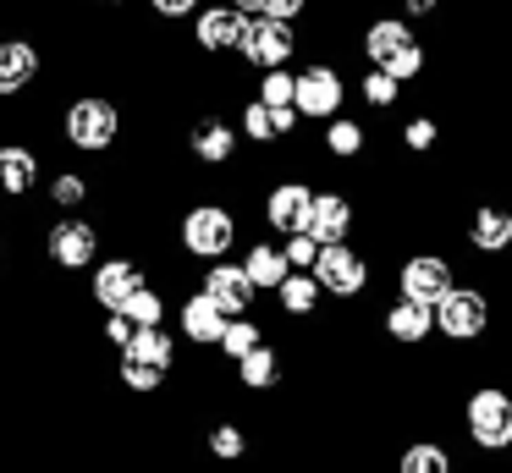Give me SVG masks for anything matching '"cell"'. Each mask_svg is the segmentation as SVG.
<instances>
[{
	"label": "cell",
	"mask_w": 512,
	"mask_h": 473,
	"mask_svg": "<svg viewBox=\"0 0 512 473\" xmlns=\"http://www.w3.org/2000/svg\"><path fill=\"white\" fill-rule=\"evenodd\" d=\"M12 259V237H6V226H0V264Z\"/></svg>",
	"instance_id": "41"
},
{
	"label": "cell",
	"mask_w": 512,
	"mask_h": 473,
	"mask_svg": "<svg viewBox=\"0 0 512 473\" xmlns=\"http://www.w3.org/2000/svg\"><path fill=\"white\" fill-rule=\"evenodd\" d=\"M314 281H320V292L331 297V303H358V297H369V286H375V259H369L358 242H336V248H320V259H314Z\"/></svg>",
	"instance_id": "7"
},
{
	"label": "cell",
	"mask_w": 512,
	"mask_h": 473,
	"mask_svg": "<svg viewBox=\"0 0 512 473\" xmlns=\"http://www.w3.org/2000/svg\"><path fill=\"white\" fill-rule=\"evenodd\" d=\"M457 281H463V275H457V259L441 248H413V253H402V264H397V297L402 303H419V308H435Z\"/></svg>",
	"instance_id": "8"
},
{
	"label": "cell",
	"mask_w": 512,
	"mask_h": 473,
	"mask_svg": "<svg viewBox=\"0 0 512 473\" xmlns=\"http://www.w3.org/2000/svg\"><path fill=\"white\" fill-rule=\"evenodd\" d=\"M507 209H512V204H507Z\"/></svg>",
	"instance_id": "43"
},
{
	"label": "cell",
	"mask_w": 512,
	"mask_h": 473,
	"mask_svg": "<svg viewBox=\"0 0 512 473\" xmlns=\"http://www.w3.org/2000/svg\"><path fill=\"white\" fill-rule=\"evenodd\" d=\"M100 248H105V231L94 215H56L39 231V253H45V264L61 275L94 270V264H100Z\"/></svg>",
	"instance_id": "6"
},
{
	"label": "cell",
	"mask_w": 512,
	"mask_h": 473,
	"mask_svg": "<svg viewBox=\"0 0 512 473\" xmlns=\"http://www.w3.org/2000/svg\"><path fill=\"white\" fill-rule=\"evenodd\" d=\"M507 457H512V446H507Z\"/></svg>",
	"instance_id": "42"
},
{
	"label": "cell",
	"mask_w": 512,
	"mask_h": 473,
	"mask_svg": "<svg viewBox=\"0 0 512 473\" xmlns=\"http://www.w3.org/2000/svg\"><path fill=\"white\" fill-rule=\"evenodd\" d=\"M358 50H364V66H375V72H386L391 83H419L424 72H430V44L419 39V28L413 22H402L397 11H380V17L364 22V33H358Z\"/></svg>",
	"instance_id": "1"
},
{
	"label": "cell",
	"mask_w": 512,
	"mask_h": 473,
	"mask_svg": "<svg viewBox=\"0 0 512 473\" xmlns=\"http://www.w3.org/2000/svg\"><path fill=\"white\" fill-rule=\"evenodd\" d=\"M61 143H67L78 160H105V154H116V143H122V105H116L111 94H94V88L72 94L67 105H61Z\"/></svg>",
	"instance_id": "2"
},
{
	"label": "cell",
	"mask_w": 512,
	"mask_h": 473,
	"mask_svg": "<svg viewBox=\"0 0 512 473\" xmlns=\"http://www.w3.org/2000/svg\"><path fill=\"white\" fill-rule=\"evenodd\" d=\"M243 11H232L226 0H204L199 17L188 22L193 33V50L210 55V61H221V55H237V39H243Z\"/></svg>",
	"instance_id": "17"
},
{
	"label": "cell",
	"mask_w": 512,
	"mask_h": 473,
	"mask_svg": "<svg viewBox=\"0 0 512 473\" xmlns=\"http://www.w3.org/2000/svg\"><path fill=\"white\" fill-rule=\"evenodd\" d=\"M138 286H149V270L133 253H111V259L100 253V264L89 270V303L100 308V314H122Z\"/></svg>",
	"instance_id": "12"
},
{
	"label": "cell",
	"mask_w": 512,
	"mask_h": 473,
	"mask_svg": "<svg viewBox=\"0 0 512 473\" xmlns=\"http://www.w3.org/2000/svg\"><path fill=\"white\" fill-rule=\"evenodd\" d=\"M303 11H309V0H265V6H259V17H276V22H298Z\"/></svg>",
	"instance_id": "39"
},
{
	"label": "cell",
	"mask_w": 512,
	"mask_h": 473,
	"mask_svg": "<svg viewBox=\"0 0 512 473\" xmlns=\"http://www.w3.org/2000/svg\"><path fill=\"white\" fill-rule=\"evenodd\" d=\"M254 99L270 110H292V66H281V72H259L254 77Z\"/></svg>",
	"instance_id": "34"
},
{
	"label": "cell",
	"mask_w": 512,
	"mask_h": 473,
	"mask_svg": "<svg viewBox=\"0 0 512 473\" xmlns=\"http://www.w3.org/2000/svg\"><path fill=\"white\" fill-rule=\"evenodd\" d=\"M232 127H237V138H243V143L270 149V143H287L292 132L303 127V121H298V110H270V105H259V99L248 94L243 105H237V121H232Z\"/></svg>",
	"instance_id": "21"
},
{
	"label": "cell",
	"mask_w": 512,
	"mask_h": 473,
	"mask_svg": "<svg viewBox=\"0 0 512 473\" xmlns=\"http://www.w3.org/2000/svg\"><path fill=\"white\" fill-rule=\"evenodd\" d=\"M166 314H171V297L160 292L155 281L138 286V292L127 297V308H122V319H127L133 330H160V325H166Z\"/></svg>",
	"instance_id": "32"
},
{
	"label": "cell",
	"mask_w": 512,
	"mask_h": 473,
	"mask_svg": "<svg viewBox=\"0 0 512 473\" xmlns=\"http://www.w3.org/2000/svg\"><path fill=\"white\" fill-rule=\"evenodd\" d=\"M463 435L479 457H507L512 446V385L479 380L474 391L463 396Z\"/></svg>",
	"instance_id": "5"
},
{
	"label": "cell",
	"mask_w": 512,
	"mask_h": 473,
	"mask_svg": "<svg viewBox=\"0 0 512 473\" xmlns=\"http://www.w3.org/2000/svg\"><path fill=\"white\" fill-rule=\"evenodd\" d=\"M353 94L364 110H375V116H391V110L402 105V83H391L386 72H375V66H364V72L353 77Z\"/></svg>",
	"instance_id": "31"
},
{
	"label": "cell",
	"mask_w": 512,
	"mask_h": 473,
	"mask_svg": "<svg viewBox=\"0 0 512 473\" xmlns=\"http://www.w3.org/2000/svg\"><path fill=\"white\" fill-rule=\"evenodd\" d=\"M490 330H496V292L490 286L457 281L435 303V336L446 347H479V341H490Z\"/></svg>",
	"instance_id": "4"
},
{
	"label": "cell",
	"mask_w": 512,
	"mask_h": 473,
	"mask_svg": "<svg viewBox=\"0 0 512 473\" xmlns=\"http://www.w3.org/2000/svg\"><path fill=\"white\" fill-rule=\"evenodd\" d=\"M89 6H100V11H111V17H116V11L127 6V0H89Z\"/></svg>",
	"instance_id": "40"
},
{
	"label": "cell",
	"mask_w": 512,
	"mask_h": 473,
	"mask_svg": "<svg viewBox=\"0 0 512 473\" xmlns=\"http://www.w3.org/2000/svg\"><path fill=\"white\" fill-rule=\"evenodd\" d=\"M292 55H298V22H276V17H248V22H243L237 61H243L254 77L292 66Z\"/></svg>",
	"instance_id": "10"
},
{
	"label": "cell",
	"mask_w": 512,
	"mask_h": 473,
	"mask_svg": "<svg viewBox=\"0 0 512 473\" xmlns=\"http://www.w3.org/2000/svg\"><path fill=\"white\" fill-rule=\"evenodd\" d=\"M182 143H188V154H193L199 165H210V171H226V165H237V149H243L237 127H232L226 116H215V110L193 116L188 132H182Z\"/></svg>",
	"instance_id": "16"
},
{
	"label": "cell",
	"mask_w": 512,
	"mask_h": 473,
	"mask_svg": "<svg viewBox=\"0 0 512 473\" xmlns=\"http://www.w3.org/2000/svg\"><path fill=\"white\" fill-rule=\"evenodd\" d=\"M441 116H435V110H408V116H402V127H397V143L402 149L413 154V160H430L435 149H441Z\"/></svg>",
	"instance_id": "30"
},
{
	"label": "cell",
	"mask_w": 512,
	"mask_h": 473,
	"mask_svg": "<svg viewBox=\"0 0 512 473\" xmlns=\"http://www.w3.org/2000/svg\"><path fill=\"white\" fill-rule=\"evenodd\" d=\"M270 297H276V314L281 319H314L325 308V292H320V281H314L309 270H292Z\"/></svg>",
	"instance_id": "27"
},
{
	"label": "cell",
	"mask_w": 512,
	"mask_h": 473,
	"mask_svg": "<svg viewBox=\"0 0 512 473\" xmlns=\"http://www.w3.org/2000/svg\"><path fill=\"white\" fill-rule=\"evenodd\" d=\"M397 473H457V451L441 435H413L397 446Z\"/></svg>",
	"instance_id": "26"
},
{
	"label": "cell",
	"mask_w": 512,
	"mask_h": 473,
	"mask_svg": "<svg viewBox=\"0 0 512 473\" xmlns=\"http://www.w3.org/2000/svg\"><path fill=\"white\" fill-rule=\"evenodd\" d=\"M226 330V314L210 303V297L193 286V292L177 297V341L182 347H199V352H215V341H221Z\"/></svg>",
	"instance_id": "20"
},
{
	"label": "cell",
	"mask_w": 512,
	"mask_h": 473,
	"mask_svg": "<svg viewBox=\"0 0 512 473\" xmlns=\"http://www.w3.org/2000/svg\"><path fill=\"white\" fill-rule=\"evenodd\" d=\"M100 341H105L111 352H122L127 341H133V325H127L122 314H105V319H100Z\"/></svg>",
	"instance_id": "38"
},
{
	"label": "cell",
	"mask_w": 512,
	"mask_h": 473,
	"mask_svg": "<svg viewBox=\"0 0 512 473\" xmlns=\"http://www.w3.org/2000/svg\"><path fill=\"white\" fill-rule=\"evenodd\" d=\"M144 6H149V17H155V22H193L204 0H144Z\"/></svg>",
	"instance_id": "35"
},
{
	"label": "cell",
	"mask_w": 512,
	"mask_h": 473,
	"mask_svg": "<svg viewBox=\"0 0 512 473\" xmlns=\"http://www.w3.org/2000/svg\"><path fill=\"white\" fill-rule=\"evenodd\" d=\"M243 275H248V286H254V292H276L281 281H287L292 275V264H287V253H281V242H270V237H254L243 248Z\"/></svg>",
	"instance_id": "24"
},
{
	"label": "cell",
	"mask_w": 512,
	"mask_h": 473,
	"mask_svg": "<svg viewBox=\"0 0 512 473\" xmlns=\"http://www.w3.org/2000/svg\"><path fill=\"white\" fill-rule=\"evenodd\" d=\"M199 292L210 297L215 308H221L226 319H243V314H254V286H248V275H243V264L237 259H215V264H204L199 270Z\"/></svg>",
	"instance_id": "19"
},
{
	"label": "cell",
	"mask_w": 512,
	"mask_h": 473,
	"mask_svg": "<svg viewBox=\"0 0 512 473\" xmlns=\"http://www.w3.org/2000/svg\"><path fill=\"white\" fill-rule=\"evenodd\" d=\"M463 242L474 259H507L512 253V209L501 198H479L463 220Z\"/></svg>",
	"instance_id": "14"
},
{
	"label": "cell",
	"mask_w": 512,
	"mask_h": 473,
	"mask_svg": "<svg viewBox=\"0 0 512 473\" xmlns=\"http://www.w3.org/2000/svg\"><path fill=\"white\" fill-rule=\"evenodd\" d=\"M237 242H243V215H237V204H221V198H193V204L177 215L182 259H199V264L232 259Z\"/></svg>",
	"instance_id": "3"
},
{
	"label": "cell",
	"mask_w": 512,
	"mask_h": 473,
	"mask_svg": "<svg viewBox=\"0 0 512 473\" xmlns=\"http://www.w3.org/2000/svg\"><path fill=\"white\" fill-rule=\"evenodd\" d=\"M45 72V50L28 33H0V99H23Z\"/></svg>",
	"instance_id": "18"
},
{
	"label": "cell",
	"mask_w": 512,
	"mask_h": 473,
	"mask_svg": "<svg viewBox=\"0 0 512 473\" xmlns=\"http://www.w3.org/2000/svg\"><path fill=\"white\" fill-rule=\"evenodd\" d=\"M259 341H270V336H265V319L243 314V319H226V330H221V341H215V352H221L226 363H237V358H248Z\"/></svg>",
	"instance_id": "33"
},
{
	"label": "cell",
	"mask_w": 512,
	"mask_h": 473,
	"mask_svg": "<svg viewBox=\"0 0 512 473\" xmlns=\"http://www.w3.org/2000/svg\"><path fill=\"white\" fill-rule=\"evenodd\" d=\"M94 193H100V182H94L89 171H78V165H61V171H50V182H45V198L61 209V215H89Z\"/></svg>",
	"instance_id": "25"
},
{
	"label": "cell",
	"mask_w": 512,
	"mask_h": 473,
	"mask_svg": "<svg viewBox=\"0 0 512 473\" xmlns=\"http://www.w3.org/2000/svg\"><path fill=\"white\" fill-rule=\"evenodd\" d=\"M309 204H314L309 176H276V182L265 187V198H259V220H265L281 242L303 237V226H309Z\"/></svg>",
	"instance_id": "11"
},
{
	"label": "cell",
	"mask_w": 512,
	"mask_h": 473,
	"mask_svg": "<svg viewBox=\"0 0 512 473\" xmlns=\"http://www.w3.org/2000/svg\"><path fill=\"white\" fill-rule=\"evenodd\" d=\"M204 451H210L215 468H237V462H248V451H254V435H248V424H237V418H215V424L204 429Z\"/></svg>",
	"instance_id": "28"
},
{
	"label": "cell",
	"mask_w": 512,
	"mask_h": 473,
	"mask_svg": "<svg viewBox=\"0 0 512 473\" xmlns=\"http://www.w3.org/2000/svg\"><path fill=\"white\" fill-rule=\"evenodd\" d=\"M397 11L402 22H413V28H419V22H441V11H446V0H397Z\"/></svg>",
	"instance_id": "36"
},
{
	"label": "cell",
	"mask_w": 512,
	"mask_h": 473,
	"mask_svg": "<svg viewBox=\"0 0 512 473\" xmlns=\"http://www.w3.org/2000/svg\"><path fill=\"white\" fill-rule=\"evenodd\" d=\"M380 330H386L391 347H424V341H435V308H419V303L391 297L386 314H380Z\"/></svg>",
	"instance_id": "22"
},
{
	"label": "cell",
	"mask_w": 512,
	"mask_h": 473,
	"mask_svg": "<svg viewBox=\"0 0 512 473\" xmlns=\"http://www.w3.org/2000/svg\"><path fill=\"white\" fill-rule=\"evenodd\" d=\"M320 149L331 154V160H342V165H347V160H364L369 127H364L358 116H347V110H342L336 121H325V127H320Z\"/></svg>",
	"instance_id": "29"
},
{
	"label": "cell",
	"mask_w": 512,
	"mask_h": 473,
	"mask_svg": "<svg viewBox=\"0 0 512 473\" xmlns=\"http://www.w3.org/2000/svg\"><path fill=\"white\" fill-rule=\"evenodd\" d=\"M45 182V160H39L34 138H0V204H28Z\"/></svg>",
	"instance_id": "13"
},
{
	"label": "cell",
	"mask_w": 512,
	"mask_h": 473,
	"mask_svg": "<svg viewBox=\"0 0 512 473\" xmlns=\"http://www.w3.org/2000/svg\"><path fill=\"white\" fill-rule=\"evenodd\" d=\"M232 369H237V385H243V391H254V396L281 391V380H287V358H281L276 341H259V347L248 352V358H237Z\"/></svg>",
	"instance_id": "23"
},
{
	"label": "cell",
	"mask_w": 512,
	"mask_h": 473,
	"mask_svg": "<svg viewBox=\"0 0 512 473\" xmlns=\"http://www.w3.org/2000/svg\"><path fill=\"white\" fill-rule=\"evenodd\" d=\"M353 231H358V204L353 198H347L342 187H314L303 237H314L320 248H336V242H353Z\"/></svg>",
	"instance_id": "15"
},
{
	"label": "cell",
	"mask_w": 512,
	"mask_h": 473,
	"mask_svg": "<svg viewBox=\"0 0 512 473\" xmlns=\"http://www.w3.org/2000/svg\"><path fill=\"white\" fill-rule=\"evenodd\" d=\"M281 253H287L292 270H314V259H320V242H314V237H287V242H281Z\"/></svg>",
	"instance_id": "37"
},
{
	"label": "cell",
	"mask_w": 512,
	"mask_h": 473,
	"mask_svg": "<svg viewBox=\"0 0 512 473\" xmlns=\"http://www.w3.org/2000/svg\"><path fill=\"white\" fill-rule=\"evenodd\" d=\"M347 105V72L336 61H309L292 72V110L298 121H336Z\"/></svg>",
	"instance_id": "9"
}]
</instances>
